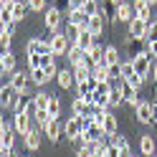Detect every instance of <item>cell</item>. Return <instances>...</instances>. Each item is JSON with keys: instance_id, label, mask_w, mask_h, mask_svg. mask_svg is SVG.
<instances>
[{"instance_id": "obj_16", "label": "cell", "mask_w": 157, "mask_h": 157, "mask_svg": "<svg viewBox=\"0 0 157 157\" xmlns=\"http://www.w3.org/2000/svg\"><path fill=\"white\" fill-rule=\"evenodd\" d=\"M23 142H25V147H28L31 152H36L38 147H41V142H43V132L38 129V127H33V129L23 137Z\"/></svg>"}, {"instance_id": "obj_28", "label": "cell", "mask_w": 157, "mask_h": 157, "mask_svg": "<svg viewBox=\"0 0 157 157\" xmlns=\"http://www.w3.org/2000/svg\"><path fill=\"white\" fill-rule=\"evenodd\" d=\"M48 101H51V94L38 91V94L33 96V109H43V112H48Z\"/></svg>"}, {"instance_id": "obj_20", "label": "cell", "mask_w": 157, "mask_h": 157, "mask_svg": "<svg viewBox=\"0 0 157 157\" xmlns=\"http://www.w3.org/2000/svg\"><path fill=\"white\" fill-rule=\"evenodd\" d=\"M86 28H89V33L94 38H101V33H104V18L101 15H91L89 23H86Z\"/></svg>"}, {"instance_id": "obj_37", "label": "cell", "mask_w": 157, "mask_h": 157, "mask_svg": "<svg viewBox=\"0 0 157 157\" xmlns=\"http://www.w3.org/2000/svg\"><path fill=\"white\" fill-rule=\"evenodd\" d=\"M31 68H43V56H28V71Z\"/></svg>"}, {"instance_id": "obj_44", "label": "cell", "mask_w": 157, "mask_h": 157, "mask_svg": "<svg viewBox=\"0 0 157 157\" xmlns=\"http://www.w3.org/2000/svg\"><path fill=\"white\" fill-rule=\"evenodd\" d=\"M147 51H150V56L157 61V41H155V43H147Z\"/></svg>"}, {"instance_id": "obj_3", "label": "cell", "mask_w": 157, "mask_h": 157, "mask_svg": "<svg viewBox=\"0 0 157 157\" xmlns=\"http://www.w3.org/2000/svg\"><path fill=\"white\" fill-rule=\"evenodd\" d=\"M43 23H46L48 33H56L58 28H61V8L58 5H48V10L43 13Z\"/></svg>"}, {"instance_id": "obj_10", "label": "cell", "mask_w": 157, "mask_h": 157, "mask_svg": "<svg viewBox=\"0 0 157 157\" xmlns=\"http://www.w3.org/2000/svg\"><path fill=\"white\" fill-rule=\"evenodd\" d=\"M147 28H150V23L142 21V18H134V21L129 23V38H134V41H144L147 38Z\"/></svg>"}, {"instance_id": "obj_33", "label": "cell", "mask_w": 157, "mask_h": 157, "mask_svg": "<svg viewBox=\"0 0 157 157\" xmlns=\"http://www.w3.org/2000/svg\"><path fill=\"white\" fill-rule=\"evenodd\" d=\"M124 104V96H122V91H119V86L112 91V96H109V106L112 109H119V106Z\"/></svg>"}, {"instance_id": "obj_41", "label": "cell", "mask_w": 157, "mask_h": 157, "mask_svg": "<svg viewBox=\"0 0 157 157\" xmlns=\"http://www.w3.org/2000/svg\"><path fill=\"white\" fill-rule=\"evenodd\" d=\"M76 157H94V152L86 144H81V147H76Z\"/></svg>"}, {"instance_id": "obj_49", "label": "cell", "mask_w": 157, "mask_h": 157, "mask_svg": "<svg viewBox=\"0 0 157 157\" xmlns=\"http://www.w3.org/2000/svg\"><path fill=\"white\" fill-rule=\"evenodd\" d=\"M155 157H157V155H155Z\"/></svg>"}, {"instance_id": "obj_2", "label": "cell", "mask_w": 157, "mask_h": 157, "mask_svg": "<svg viewBox=\"0 0 157 157\" xmlns=\"http://www.w3.org/2000/svg\"><path fill=\"white\" fill-rule=\"evenodd\" d=\"M155 58L150 56V51H140L132 56V63H134V71L140 74L142 78H150V66H152Z\"/></svg>"}, {"instance_id": "obj_17", "label": "cell", "mask_w": 157, "mask_h": 157, "mask_svg": "<svg viewBox=\"0 0 157 157\" xmlns=\"http://www.w3.org/2000/svg\"><path fill=\"white\" fill-rule=\"evenodd\" d=\"M56 81L61 89H71V86H76V76H74V68H61V71L56 74Z\"/></svg>"}, {"instance_id": "obj_43", "label": "cell", "mask_w": 157, "mask_h": 157, "mask_svg": "<svg viewBox=\"0 0 157 157\" xmlns=\"http://www.w3.org/2000/svg\"><path fill=\"white\" fill-rule=\"evenodd\" d=\"M109 76H112V78H119V81H122V68H119V63H117V66H109Z\"/></svg>"}, {"instance_id": "obj_18", "label": "cell", "mask_w": 157, "mask_h": 157, "mask_svg": "<svg viewBox=\"0 0 157 157\" xmlns=\"http://www.w3.org/2000/svg\"><path fill=\"white\" fill-rule=\"evenodd\" d=\"M140 152H142V157H155V155H157V150H155V137H152V134H142V137H140Z\"/></svg>"}, {"instance_id": "obj_5", "label": "cell", "mask_w": 157, "mask_h": 157, "mask_svg": "<svg viewBox=\"0 0 157 157\" xmlns=\"http://www.w3.org/2000/svg\"><path fill=\"white\" fill-rule=\"evenodd\" d=\"M41 132H43V137H46L48 142H58V140H61V134H63V124L51 117V119L41 127Z\"/></svg>"}, {"instance_id": "obj_30", "label": "cell", "mask_w": 157, "mask_h": 157, "mask_svg": "<svg viewBox=\"0 0 157 157\" xmlns=\"http://www.w3.org/2000/svg\"><path fill=\"white\" fill-rule=\"evenodd\" d=\"M106 140H109V144H114V147H129V137L122 134V132H117V134H112V137H106Z\"/></svg>"}, {"instance_id": "obj_31", "label": "cell", "mask_w": 157, "mask_h": 157, "mask_svg": "<svg viewBox=\"0 0 157 157\" xmlns=\"http://www.w3.org/2000/svg\"><path fill=\"white\" fill-rule=\"evenodd\" d=\"M28 10H31V8H28V3H21V0H18V5L13 8V21H15V23H18V21H23Z\"/></svg>"}, {"instance_id": "obj_32", "label": "cell", "mask_w": 157, "mask_h": 157, "mask_svg": "<svg viewBox=\"0 0 157 157\" xmlns=\"http://www.w3.org/2000/svg\"><path fill=\"white\" fill-rule=\"evenodd\" d=\"M119 68H122V81H127L129 76H134V74H137V71H134L132 58H129V61H122V63H119Z\"/></svg>"}, {"instance_id": "obj_13", "label": "cell", "mask_w": 157, "mask_h": 157, "mask_svg": "<svg viewBox=\"0 0 157 157\" xmlns=\"http://www.w3.org/2000/svg\"><path fill=\"white\" fill-rule=\"evenodd\" d=\"M74 43H76L78 48H81V51H84V53H89V51H91V48L96 46V38H94V36L89 33V28H86V25H84V28H81V33H78V36H76V41H74Z\"/></svg>"}, {"instance_id": "obj_22", "label": "cell", "mask_w": 157, "mask_h": 157, "mask_svg": "<svg viewBox=\"0 0 157 157\" xmlns=\"http://www.w3.org/2000/svg\"><path fill=\"white\" fill-rule=\"evenodd\" d=\"M74 76H76V84H84L91 78V66L89 63H81V66H74Z\"/></svg>"}, {"instance_id": "obj_24", "label": "cell", "mask_w": 157, "mask_h": 157, "mask_svg": "<svg viewBox=\"0 0 157 157\" xmlns=\"http://www.w3.org/2000/svg\"><path fill=\"white\" fill-rule=\"evenodd\" d=\"M104 63H106V66L122 63V61H119V48H117V46H106V51H104Z\"/></svg>"}, {"instance_id": "obj_42", "label": "cell", "mask_w": 157, "mask_h": 157, "mask_svg": "<svg viewBox=\"0 0 157 157\" xmlns=\"http://www.w3.org/2000/svg\"><path fill=\"white\" fill-rule=\"evenodd\" d=\"M15 5H18V0H0V8H3V10H10L13 13Z\"/></svg>"}, {"instance_id": "obj_39", "label": "cell", "mask_w": 157, "mask_h": 157, "mask_svg": "<svg viewBox=\"0 0 157 157\" xmlns=\"http://www.w3.org/2000/svg\"><path fill=\"white\" fill-rule=\"evenodd\" d=\"M84 5H86V0H68V13L71 10H84Z\"/></svg>"}, {"instance_id": "obj_40", "label": "cell", "mask_w": 157, "mask_h": 157, "mask_svg": "<svg viewBox=\"0 0 157 157\" xmlns=\"http://www.w3.org/2000/svg\"><path fill=\"white\" fill-rule=\"evenodd\" d=\"M0 23H3V25L13 23V13H10V10H3V8H0Z\"/></svg>"}, {"instance_id": "obj_15", "label": "cell", "mask_w": 157, "mask_h": 157, "mask_svg": "<svg viewBox=\"0 0 157 157\" xmlns=\"http://www.w3.org/2000/svg\"><path fill=\"white\" fill-rule=\"evenodd\" d=\"M114 18H117V21H124V23H132L134 21V5L119 3V5L114 8Z\"/></svg>"}, {"instance_id": "obj_35", "label": "cell", "mask_w": 157, "mask_h": 157, "mask_svg": "<svg viewBox=\"0 0 157 157\" xmlns=\"http://www.w3.org/2000/svg\"><path fill=\"white\" fill-rule=\"evenodd\" d=\"M147 43H155L157 41V21H150V28H147Z\"/></svg>"}, {"instance_id": "obj_47", "label": "cell", "mask_w": 157, "mask_h": 157, "mask_svg": "<svg viewBox=\"0 0 157 157\" xmlns=\"http://www.w3.org/2000/svg\"><path fill=\"white\" fill-rule=\"evenodd\" d=\"M152 119H155V124H157V101H152Z\"/></svg>"}, {"instance_id": "obj_45", "label": "cell", "mask_w": 157, "mask_h": 157, "mask_svg": "<svg viewBox=\"0 0 157 157\" xmlns=\"http://www.w3.org/2000/svg\"><path fill=\"white\" fill-rule=\"evenodd\" d=\"M0 157H21L15 150H0Z\"/></svg>"}, {"instance_id": "obj_25", "label": "cell", "mask_w": 157, "mask_h": 157, "mask_svg": "<svg viewBox=\"0 0 157 157\" xmlns=\"http://www.w3.org/2000/svg\"><path fill=\"white\" fill-rule=\"evenodd\" d=\"M28 76H31V81H33L36 86H43L48 78H51V76L46 74V68H31V71H28Z\"/></svg>"}, {"instance_id": "obj_36", "label": "cell", "mask_w": 157, "mask_h": 157, "mask_svg": "<svg viewBox=\"0 0 157 157\" xmlns=\"http://www.w3.org/2000/svg\"><path fill=\"white\" fill-rule=\"evenodd\" d=\"M10 43H13V36L8 31H0V46H3V51H10Z\"/></svg>"}, {"instance_id": "obj_46", "label": "cell", "mask_w": 157, "mask_h": 157, "mask_svg": "<svg viewBox=\"0 0 157 157\" xmlns=\"http://www.w3.org/2000/svg\"><path fill=\"white\" fill-rule=\"evenodd\" d=\"M3 31H8L10 36H15V21H13V23H8V25H3Z\"/></svg>"}, {"instance_id": "obj_27", "label": "cell", "mask_w": 157, "mask_h": 157, "mask_svg": "<svg viewBox=\"0 0 157 157\" xmlns=\"http://www.w3.org/2000/svg\"><path fill=\"white\" fill-rule=\"evenodd\" d=\"M31 104H33V99H31V96H25V94H18L15 106H13V114H18V112H28V109H31Z\"/></svg>"}, {"instance_id": "obj_9", "label": "cell", "mask_w": 157, "mask_h": 157, "mask_svg": "<svg viewBox=\"0 0 157 157\" xmlns=\"http://www.w3.org/2000/svg\"><path fill=\"white\" fill-rule=\"evenodd\" d=\"M134 117H137L140 124H155V119H152V101H140L134 106Z\"/></svg>"}, {"instance_id": "obj_48", "label": "cell", "mask_w": 157, "mask_h": 157, "mask_svg": "<svg viewBox=\"0 0 157 157\" xmlns=\"http://www.w3.org/2000/svg\"><path fill=\"white\" fill-rule=\"evenodd\" d=\"M152 78L157 81V61H155V66H152Z\"/></svg>"}, {"instance_id": "obj_1", "label": "cell", "mask_w": 157, "mask_h": 157, "mask_svg": "<svg viewBox=\"0 0 157 157\" xmlns=\"http://www.w3.org/2000/svg\"><path fill=\"white\" fill-rule=\"evenodd\" d=\"M51 36L53 33L28 38V41H25V53L28 56H48V53H51Z\"/></svg>"}, {"instance_id": "obj_14", "label": "cell", "mask_w": 157, "mask_h": 157, "mask_svg": "<svg viewBox=\"0 0 157 157\" xmlns=\"http://www.w3.org/2000/svg\"><path fill=\"white\" fill-rule=\"evenodd\" d=\"M15 99H18L15 89H13L10 84H3V89H0V104H3V109H13Z\"/></svg>"}, {"instance_id": "obj_4", "label": "cell", "mask_w": 157, "mask_h": 157, "mask_svg": "<svg viewBox=\"0 0 157 157\" xmlns=\"http://www.w3.org/2000/svg\"><path fill=\"white\" fill-rule=\"evenodd\" d=\"M68 46H71V38H68L66 33L56 31V33L51 36V53H53V56H66Z\"/></svg>"}, {"instance_id": "obj_23", "label": "cell", "mask_w": 157, "mask_h": 157, "mask_svg": "<svg viewBox=\"0 0 157 157\" xmlns=\"http://www.w3.org/2000/svg\"><path fill=\"white\" fill-rule=\"evenodd\" d=\"M86 23H89V18H86V13H84V10H71V13H68V25L84 28Z\"/></svg>"}, {"instance_id": "obj_29", "label": "cell", "mask_w": 157, "mask_h": 157, "mask_svg": "<svg viewBox=\"0 0 157 157\" xmlns=\"http://www.w3.org/2000/svg\"><path fill=\"white\" fill-rule=\"evenodd\" d=\"M48 114H51L53 119H58V117H61V99H58V96H53V94H51V101H48Z\"/></svg>"}, {"instance_id": "obj_19", "label": "cell", "mask_w": 157, "mask_h": 157, "mask_svg": "<svg viewBox=\"0 0 157 157\" xmlns=\"http://www.w3.org/2000/svg\"><path fill=\"white\" fill-rule=\"evenodd\" d=\"M0 68H3V76H10L15 71V56H13V51H3V56H0Z\"/></svg>"}, {"instance_id": "obj_34", "label": "cell", "mask_w": 157, "mask_h": 157, "mask_svg": "<svg viewBox=\"0 0 157 157\" xmlns=\"http://www.w3.org/2000/svg\"><path fill=\"white\" fill-rule=\"evenodd\" d=\"M25 3H28V8L36 10V13H46V10H48V0H25Z\"/></svg>"}, {"instance_id": "obj_38", "label": "cell", "mask_w": 157, "mask_h": 157, "mask_svg": "<svg viewBox=\"0 0 157 157\" xmlns=\"http://www.w3.org/2000/svg\"><path fill=\"white\" fill-rule=\"evenodd\" d=\"M127 84H129V86H134V89H140V86L144 84V78H142L140 74H134V76H129V78H127Z\"/></svg>"}, {"instance_id": "obj_26", "label": "cell", "mask_w": 157, "mask_h": 157, "mask_svg": "<svg viewBox=\"0 0 157 157\" xmlns=\"http://www.w3.org/2000/svg\"><path fill=\"white\" fill-rule=\"evenodd\" d=\"M91 76L96 78V81H101V84H104V81H109V78H112V76H109V66H106V63L94 66V68H91Z\"/></svg>"}, {"instance_id": "obj_8", "label": "cell", "mask_w": 157, "mask_h": 157, "mask_svg": "<svg viewBox=\"0 0 157 157\" xmlns=\"http://www.w3.org/2000/svg\"><path fill=\"white\" fill-rule=\"evenodd\" d=\"M63 134H66L71 142H76L78 137L84 134V129H81V119H78L76 114H71V117H68V119L63 122Z\"/></svg>"}, {"instance_id": "obj_6", "label": "cell", "mask_w": 157, "mask_h": 157, "mask_svg": "<svg viewBox=\"0 0 157 157\" xmlns=\"http://www.w3.org/2000/svg\"><path fill=\"white\" fill-rule=\"evenodd\" d=\"M13 129H15V134H21V137H25L28 132L33 129L31 114H28V112H18V114H13Z\"/></svg>"}, {"instance_id": "obj_7", "label": "cell", "mask_w": 157, "mask_h": 157, "mask_svg": "<svg viewBox=\"0 0 157 157\" xmlns=\"http://www.w3.org/2000/svg\"><path fill=\"white\" fill-rule=\"evenodd\" d=\"M28 81H31L28 71H13L8 76V84L15 89V94H28Z\"/></svg>"}, {"instance_id": "obj_12", "label": "cell", "mask_w": 157, "mask_h": 157, "mask_svg": "<svg viewBox=\"0 0 157 157\" xmlns=\"http://www.w3.org/2000/svg\"><path fill=\"white\" fill-rule=\"evenodd\" d=\"M119 91L124 96V104H129V106H137L142 99H140V89H134V86H129L127 81H119Z\"/></svg>"}, {"instance_id": "obj_11", "label": "cell", "mask_w": 157, "mask_h": 157, "mask_svg": "<svg viewBox=\"0 0 157 157\" xmlns=\"http://www.w3.org/2000/svg\"><path fill=\"white\" fill-rule=\"evenodd\" d=\"M94 112V104L89 101V99H84V96H76V99L71 101V114H76V117H89Z\"/></svg>"}, {"instance_id": "obj_21", "label": "cell", "mask_w": 157, "mask_h": 157, "mask_svg": "<svg viewBox=\"0 0 157 157\" xmlns=\"http://www.w3.org/2000/svg\"><path fill=\"white\" fill-rule=\"evenodd\" d=\"M101 127H104V134H106V137H112V134L119 132V122H117V117H114L112 112L106 114V119L101 122Z\"/></svg>"}]
</instances>
